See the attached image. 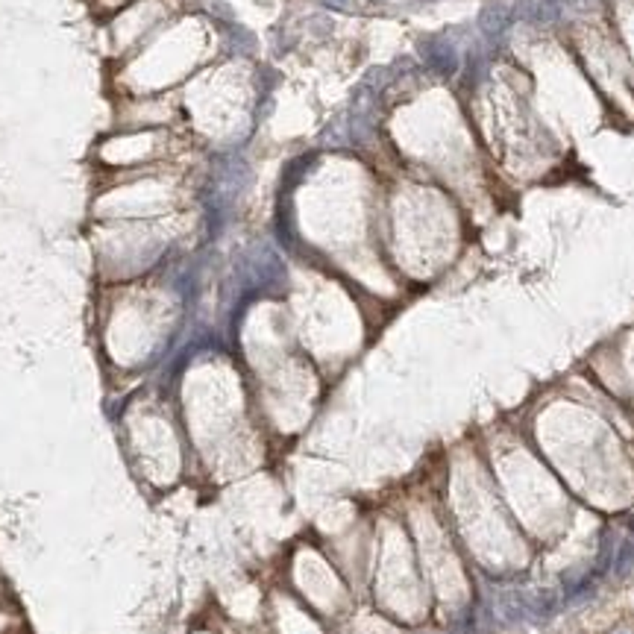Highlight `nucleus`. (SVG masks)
Returning a JSON list of instances; mask_svg holds the SVG:
<instances>
[{
  "mask_svg": "<svg viewBox=\"0 0 634 634\" xmlns=\"http://www.w3.org/2000/svg\"><path fill=\"white\" fill-rule=\"evenodd\" d=\"M496 614L499 619L505 623H517L528 614V605H526V593L523 590H502L496 596Z\"/></svg>",
  "mask_w": 634,
  "mask_h": 634,
  "instance_id": "f257e3e1",
  "label": "nucleus"
},
{
  "mask_svg": "<svg viewBox=\"0 0 634 634\" xmlns=\"http://www.w3.org/2000/svg\"><path fill=\"white\" fill-rule=\"evenodd\" d=\"M526 605L532 617H552L558 611V593L555 590H532L526 593Z\"/></svg>",
  "mask_w": 634,
  "mask_h": 634,
  "instance_id": "f03ea898",
  "label": "nucleus"
},
{
  "mask_svg": "<svg viewBox=\"0 0 634 634\" xmlns=\"http://www.w3.org/2000/svg\"><path fill=\"white\" fill-rule=\"evenodd\" d=\"M482 24H485V30L487 33H499L502 26L508 24V12L502 9V6H491L485 12V18H482Z\"/></svg>",
  "mask_w": 634,
  "mask_h": 634,
  "instance_id": "7ed1b4c3",
  "label": "nucleus"
}]
</instances>
